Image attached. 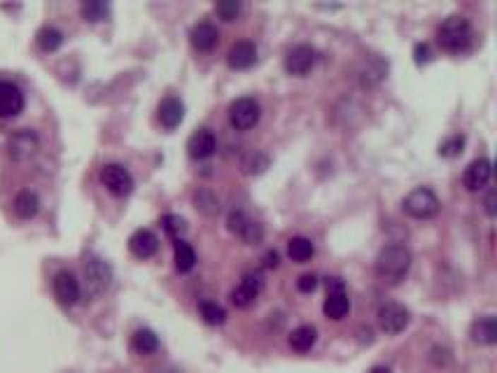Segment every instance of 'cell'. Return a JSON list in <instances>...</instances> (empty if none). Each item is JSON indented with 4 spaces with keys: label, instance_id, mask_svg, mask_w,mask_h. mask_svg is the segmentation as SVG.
<instances>
[{
    "label": "cell",
    "instance_id": "obj_1",
    "mask_svg": "<svg viewBox=\"0 0 497 373\" xmlns=\"http://www.w3.org/2000/svg\"><path fill=\"white\" fill-rule=\"evenodd\" d=\"M411 269V252L404 245H385L376 257V276L385 285H400Z\"/></svg>",
    "mask_w": 497,
    "mask_h": 373
},
{
    "label": "cell",
    "instance_id": "obj_2",
    "mask_svg": "<svg viewBox=\"0 0 497 373\" xmlns=\"http://www.w3.org/2000/svg\"><path fill=\"white\" fill-rule=\"evenodd\" d=\"M437 42L443 51L448 54H460V51H467L472 44V24L460 14H453L448 17L437 30Z\"/></svg>",
    "mask_w": 497,
    "mask_h": 373
},
{
    "label": "cell",
    "instance_id": "obj_3",
    "mask_svg": "<svg viewBox=\"0 0 497 373\" xmlns=\"http://www.w3.org/2000/svg\"><path fill=\"white\" fill-rule=\"evenodd\" d=\"M402 208L409 217L427 219V217H434L439 212V199H437V194H434L432 189L418 187L402 201Z\"/></svg>",
    "mask_w": 497,
    "mask_h": 373
},
{
    "label": "cell",
    "instance_id": "obj_4",
    "mask_svg": "<svg viewBox=\"0 0 497 373\" xmlns=\"http://www.w3.org/2000/svg\"><path fill=\"white\" fill-rule=\"evenodd\" d=\"M262 117V108L255 98L250 96H243V98H236V101L229 105V121H232L234 128L239 131H248L252 128Z\"/></svg>",
    "mask_w": 497,
    "mask_h": 373
},
{
    "label": "cell",
    "instance_id": "obj_5",
    "mask_svg": "<svg viewBox=\"0 0 497 373\" xmlns=\"http://www.w3.org/2000/svg\"><path fill=\"white\" fill-rule=\"evenodd\" d=\"M101 182L112 196H128L133 192V178L121 164H105L101 169Z\"/></svg>",
    "mask_w": 497,
    "mask_h": 373
},
{
    "label": "cell",
    "instance_id": "obj_6",
    "mask_svg": "<svg viewBox=\"0 0 497 373\" xmlns=\"http://www.w3.org/2000/svg\"><path fill=\"white\" fill-rule=\"evenodd\" d=\"M84 280H87V289L91 296L103 294L112 283V269L103 262L101 257H89L84 264Z\"/></svg>",
    "mask_w": 497,
    "mask_h": 373
},
{
    "label": "cell",
    "instance_id": "obj_7",
    "mask_svg": "<svg viewBox=\"0 0 497 373\" xmlns=\"http://www.w3.org/2000/svg\"><path fill=\"white\" fill-rule=\"evenodd\" d=\"M37 145H40V138L33 128H21V131L7 138V154H10L12 161H28L37 152Z\"/></svg>",
    "mask_w": 497,
    "mask_h": 373
},
{
    "label": "cell",
    "instance_id": "obj_8",
    "mask_svg": "<svg viewBox=\"0 0 497 373\" xmlns=\"http://www.w3.org/2000/svg\"><path fill=\"white\" fill-rule=\"evenodd\" d=\"M327 299H325V315L330 319H343L348 315L350 310V299L346 294V287H343V280L341 278H330L327 280Z\"/></svg>",
    "mask_w": 497,
    "mask_h": 373
},
{
    "label": "cell",
    "instance_id": "obj_9",
    "mask_svg": "<svg viewBox=\"0 0 497 373\" xmlns=\"http://www.w3.org/2000/svg\"><path fill=\"white\" fill-rule=\"evenodd\" d=\"M409 319H411L409 308H404L402 303H385V306L378 308V324L390 336L407 329Z\"/></svg>",
    "mask_w": 497,
    "mask_h": 373
},
{
    "label": "cell",
    "instance_id": "obj_10",
    "mask_svg": "<svg viewBox=\"0 0 497 373\" xmlns=\"http://www.w3.org/2000/svg\"><path fill=\"white\" fill-rule=\"evenodd\" d=\"M316 49L311 47V44H297L287 51L285 56V71L289 75H294V78H304V75H309L313 71V66H316Z\"/></svg>",
    "mask_w": 497,
    "mask_h": 373
},
{
    "label": "cell",
    "instance_id": "obj_11",
    "mask_svg": "<svg viewBox=\"0 0 497 373\" xmlns=\"http://www.w3.org/2000/svg\"><path fill=\"white\" fill-rule=\"evenodd\" d=\"M52 289H54V296L59 303H64V306H73V303L80 301V283L78 278L73 276L71 271H59L54 280H52Z\"/></svg>",
    "mask_w": 497,
    "mask_h": 373
},
{
    "label": "cell",
    "instance_id": "obj_12",
    "mask_svg": "<svg viewBox=\"0 0 497 373\" xmlns=\"http://www.w3.org/2000/svg\"><path fill=\"white\" fill-rule=\"evenodd\" d=\"M491 173H493L491 159H486V157L474 159L467 169H465L462 185L467 187L469 192H479V189H484L488 185V180H491Z\"/></svg>",
    "mask_w": 497,
    "mask_h": 373
},
{
    "label": "cell",
    "instance_id": "obj_13",
    "mask_svg": "<svg viewBox=\"0 0 497 373\" xmlns=\"http://www.w3.org/2000/svg\"><path fill=\"white\" fill-rule=\"evenodd\" d=\"M229 231L241 236V238L246 243H250V245L259 243L262 240V236H264L262 226H259L257 222H252V219H248L246 212H241V210H234L232 215H229Z\"/></svg>",
    "mask_w": 497,
    "mask_h": 373
},
{
    "label": "cell",
    "instance_id": "obj_14",
    "mask_svg": "<svg viewBox=\"0 0 497 373\" xmlns=\"http://www.w3.org/2000/svg\"><path fill=\"white\" fill-rule=\"evenodd\" d=\"M26 98L12 82H0V117H14L24 110Z\"/></svg>",
    "mask_w": 497,
    "mask_h": 373
},
{
    "label": "cell",
    "instance_id": "obj_15",
    "mask_svg": "<svg viewBox=\"0 0 497 373\" xmlns=\"http://www.w3.org/2000/svg\"><path fill=\"white\" fill-rule=\"evenodd\" d=\"M217 149V138L210 128H198L192 133V138L187 140V152L192 159H208L215 154Z\"/></svg>",
    "mask_w": 497,
    "mask_h": 373
},
{
    "label": "cell",
    "instance_id": "obj_16",
    "mask_svg": "<svg viewBox=\"0 0 497 373\" xmlns=\"http://www.w3.org/2000/svg\"><path fill=\"white\" fill-rule=\"evenodd\" d=\"M259 292H262V278L255 276V273H248L243 283L232 292V303L239 308H248L250 303H255Z\"/></svg>",
    "mask_w": 497,
    "mask_h": 373
},
{
    "label": "cell",
    "instance_id": "obj_17",
    "mask_svg": "<svg viewBox=\"0 0 497 373\" xmlns=\"http://www.w3.org/2000/svg\"><path fill=\"white\" fill-rule=\"evenodd\" d=\"M128 250L133 252V257L150 259L152 255H157L159 238L150 229H138V231L131 233V238H128Z\"/></svg>",
    "mask_w": 497,
    "mask_h": 373
},
{
    "label": "cell",
    "instance_id": "obj_18",
    "mask_svg": "<svg viewBox=\"0 0 497 373\" xmlns=\"http://www.w3.org/2000/svg\"><path fill=\"white\" fill-rule=\"evenodd\" d=\"M255 61H257V47H255V42H250V40L236 42L227 54L229 68H236V71H246Z\"/></svg>",
    "mask_w": 497,
    "mask_h": 373
},
{
    "label": "cell",
    "instance_id": "obj_19",
    "mask_svg": "<svg viewBox=\"0 0 497 373\" xmlns=\"http://www.w3.org/2000/svg\"><path fill=\"white\" fill-rule=\"evenodd\" d=\"M185 117V105H182L180 98L175 96H166L162 103H159V121L166 128H175Z\"/></svg>",
    "mask_w": 497,
    "mask_h": 373
},
{
    "label": "cell",
    "instance_id": "obj_20",
    "mask_svg": "<svg viewBox=\"0 0 497 373\" xmlns=\"http://www.w3.org/2000/svg\"><path fill=\"white\" fill-rule=\"evenodd\" d=\"M217 28L208 24V21H201V24H196L192 28V33H189V40H192L194 44V49L198 51H210V49H215V44H217Z\"/></svg>",
    "mask_w": 497,
    "mask_h": 373
},
{
    "label": "cell",
    "instance_id": "obj_21",
    "mask_svg": "<svg viewBox=\"0 0 497 373\" xmlns=\"http://www.w3.org/2000/svg\"><path fill=\"white\" fill-rule=\"evenodd\" d=\"M472 338L477 341V343H484V346L497 343V319L493 315L479 317L477 322L472 324Z\"/></svg>",
    "mask_w": 497,
    "mask_h": 373
},
{
    "label": "cell",
    "instance_id": "obj_22",
    "mask_svg": "<svg viewBox=\"0 0 497 373\" xmlns=\"http://www.w3.org/2000/svg\"><path fill=\"white\" fill-rule=\"evenodd\" d=\"M37 210H40V199H37L35 192L24 189V192H19L14 196V212H17V217L30 219L37 215Z\"/></svg>",
    "mask_w": 497,
    "mask_h": 373
},
{
    "label": "cell",
    "instance_id": "obj_23",
    "mask_svg": "<svg viewBox=\"0 0 497 373\" xmlns=\"http://www.w3.org/2000/svg\"><path fill=\"white\" fill-rule=\"evenodd\" d=\"M316 341H318V329L311 324L297 326V329L289 334V346H292V350H297V353H309V350L316 346Z\"/></svg>",
    "mask_w": 497,
    "mask_h": 373
},
{
    "label": "cell",
    "instance_id": "obj_24",
    "mask_svg": "<svg viewBox=\"0 0 497 373\" xmlns=\"http://www.w3.org/2000/svg\"><path fill=\"white\" fill-rule=\"evenodd\" d=\"M173 259H175V269L180 273H189L196 266V252L187 240H175Z\"/></svg>",
    "mask_w": 497,
    "mask_h": 373
},
{
    "label": "cell",
    "instance_id": "obj_25",
    "mask_svg": "<svg viewBox=\"0 0 497 373\" xmlns=\"http://www.w3.org/2000/svg\"><path fill=\"white\" fill-rule=\"evenodd\" d=\"M287 255L292 262L306 264L313 255H316V247H313V243L309 238H304V236H294V238L287 243Z\"/></svg>",
    "mask_w": 497,
    "mask_h": 373
},
{
    "label": "cell",
    "instance_id": "obj_26",
    "mask_svg": "<svg viewBox=\"0 0 497 373\" xmlns=\"http://www.w3.org/2000/svg\"><path fill=\"white\" fill-rule=\"evenodd\" d=\"M37 47L42 51H56L61 44H64V33L56 26H42L35 35Z\"/></svg>",
    "mask_w": 497,
    "mask_h": 373
},
{
    "label": "cell",
    "instance_id": "obj_27",
    "mask_svg": "<svg viewBox=\"0 0 497 373\" xmlns=\"http://www.w3.org/2000/svg\"><path fill=\"white\" fill-rule=\"evenodd\" d=\"M131 348L138 355H152L159 348V336L152 329H138L131 338Z\"/></svg>",
    "mask_w": 497,
    "mask_h": 373
},
{
    "label": "cell",
    "instance_id": "obj_28",
    "mask_svg": "<svg viewBox=\"0 0 497 373\" xmlns=\"http://www.w3.org/2000/svg\"><path fill=\"white\" fill-rule=\"evenodd\" d=\"M110 14V5L108 3H101V0H89V3L82 5V17L96 24V21H103L105 17Z\"/></svg>",
    "mask_w": 497,
    "mask_h": 373
},
{
    "label": "cell",
    "instance_id": "obj_29",
    "mask_svg": "<svg viewBox=\"0 0 497 373\" xmlns=\"http://www.w3.org/2000/svg\"><path fill=\"white\" fill-rule=\"evenodd\" d=\"M198 313H201L205 324H212V326H217V324H222L227 319L224 308L217 306V303H212V301H201V306H198Z\"/></svg>",
    "mask_w": 497,
    "mask_h": 373
},
{
    "label": "cell",
    "instance_id": "obj_30",
    "mask_svg": "<svg viewBox=\"0 0 497 373\" xmlns=\"http://www.w3.org/2000/svg\"><path fill=\"white\" fill-rule=\"evenodd\" d=\"M194 205H196V210L203 212V215H215V212L220 210L215 194L208 192V189H198V192L194 194Z\"/></svg>",
    "mask_w": 497,
    "mask_h": 373
},
{
    "label": "cell",
    "instance_id": "obj_31",
    "mask_svg": "<svg viewBox=\"0 0 497 373\" xmlns=\"http://www.w3.org/2000/svg\"><path fill=\"white\" fill-rule=\"evenodd\" d=\"M162 229L171 236V238L180 240V236L187 233V222L180 215H164L162 217Z\"/></svg>",
    "mask_w": 497,
    "mask_h": 373
},
{
    "label": "cell",
    "instance_id": "obj_32",
    "mask_svg": "<svg viewBox=\"0 0 497 373\" xmlns=\"http://www.w3.org/2000/svg\"><path fill=\"white\" fill-rule=\"evenodd\" d=\"M215 12L224 21H234L236 17H239V12H241V3H239V0H222V3L215 5Z\"/></svg>",
    "mask_w": 497,
    "mask_h": 373
},
{
    "label": "cell",
    "instance_id": "obj_33",
    "mask_svg": "<svg viewBox=\"0 0 497 373\" xmlns=\"http://www.w3.org/2000/svg\"><path fill=\"white\" fill-rule=\"evenodd\" d=\"M465 147V138L462 135H450V138L446 142H441V147H439V154L441 157H457L462 152Z\"/></svg>",
    "mask_w": 497,
    "mask_h": 373
},
{
    "label": "cell",
    "instance_id": "obj_34",
    "mask_svg": "<svg viewBox=\"0 0 497 373\" xmlns=\"http://www.w3.org/2000/svg\"><path fill=\"white\" fill-rule=\"evenodd\" d=\"M316 287H318V278L313 276V273H306V276H301L299 280H297V289L304 292V294H311Z\"/></svg>",
    "mask_w": 497,
    "mask_h": 373
},
{
    "label": "cell",
    "instance_id": "obj_35",
    "mask_svg": "<svg viewBox=\"0 0 497 373\" xmlns=\"http://www.w3.org/2000/svg\"><path fill=\"white\" fill-rule=\"evenodd\" d=\"M430 47H427L425 42H418L416 47H414V61L416 63L420 66V63H427V61H430Z\"/></svg>",
    "mask_w": 497,
    "mask_h": 373
},
{
    "label": "cell",
    "instance_id": "obj_36",
    "mask_svg": "<svg viewBox=\"0 0 497 373\" xmlns=\"http://www.w3.org/2000/svg\"><path fill=\"white\" fill-rule=\"evenodd\" d=\"M484 205H486V212H488V215L493 217V215H495V192H493V189H491V192H488Z\"/></svg>",
    "mask_w": 497,
    "mask_h": 373
},
{
    "label": "cell",
    "instance_id": "obj_37",
    "mask_svg": "<svg viewBox=\"0 0 497 373\" xmlns=\"http://www.w3.org/2000/svg\"><path fill=\"white\" fill-rule=\"evenodd\" d=\"M278 262H280L278 252H269V255H266V266H269V269H276Z\"/></svg>",
    "mask_w": 497,
    "mask_h": 373
},
{
    "label": "cell",
    "instance_id": "obj_38",
    "mask_svg": "<svg viewBox=\"0 0 497 373\" xmlns=\"http://www.w3.org/2000/svg\"><path fill=\"white\" fill-rule=\"evenodd\" d=\"M371 373H393V371H390L388 367H373Z\"/></svg>",
    "mask_w": 497,
    "mask_h": 373
}]
</instances>
